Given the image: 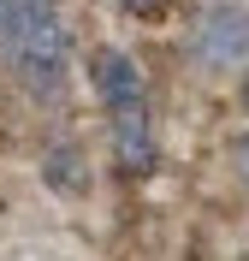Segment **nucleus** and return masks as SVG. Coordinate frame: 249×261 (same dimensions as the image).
<instances>
[{
  "label": "nucleus",
  "instance_id": "nucleus-1",
  "mask_svg": "<svg viewBox=\"0 0 249 261\" xmlns=\"http://www.w3.org/2000/svg\"><path fill=\"white\" fill-rule=\"evenodd\" d=\"M0 54L18 83L36 95H60L71 65V30L53 6H0Z\"/></svg>",
  "mask_w": 249,
  "mask_h": 261
},
{
  "label": "nucleus",
  "instance_id": "nucleus-2",
  "mask_svg": "<svg viewBox=\"0 0 249 261\" xmlns=\"http://www.w3.org/2000/svg\"><path fill=\"white\" fill-rule=\"evenodd\" d=\"M89 77H95V95H101L113 125L149 119V77H143V65L125 48H95L89 54Z\"/></svg>",
  "mask_w": 249,
  "mask_h": 261
},
{
  "label": "nucleus",
  "instance_id": "nucleus-3",
  "mask_svg": "<svg viewBox=\"0 0 249 261\" xmlns=\"http://www.w3.org/2000/svg\"><path fill=\"white\" fill-rule=\"evenodd\" d=\"M249 48V24H243V6H208L190 30V60L208 65V71H232Z\"/></svg>",
  "mask_w": 249,
  "mask_h": 261
}]
</instances>
